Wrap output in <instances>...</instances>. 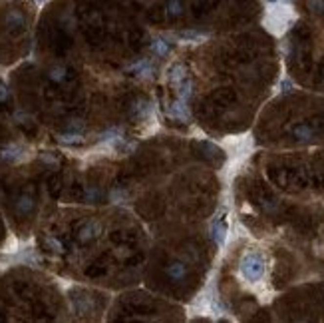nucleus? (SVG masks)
I'll return each mask as SVG.
<instances>
[{"label":"nucleus","mask_w":324,"mask_h":323,"mask_svg":"<svg viewBox=\"0 0 324 323\" xmlns=\"http://www.w3.org/2000/svg\"><path fill=\"white\" fill-rule=\"evenodd\" d=\"M169 114L175 116V118H181V120H187V118H189V112H187V106H185L183 100H181V102H175V104L169 108Z\"/></svg>","instance_id":"3"},{"label":"nucleus","mask_w":324,"mask_h":323,"mask_svg":"<svg viewBox=\"0 0 324 323\" xmlns=\"http://www.w3.org/2000/svg\"><path fill=\"white\" fill-rule=\"evenodd\" d=\"M38 2H44V0H38Z\"/></svg>","instance_id":"6"},{"label":"nucleus","mask_w":324,"mask_h":323,"mask_svg":"<svg viewBox=\"0 0 324 323\" xmlns=\"http://www.w3.org/2000/svg\"><path fill=\"white\" fill-rule=\"evenodd\" d=\"M179 10H181L179 2H171V12H179Z\"/></svg>","instance_id":"5"},{"label":"nucleus","mask_w":324,"mask_h":323,"mask_svg":"<svg viewBox=\"0 0 324 323\" xmlns=\"http://www.w3.org/2000/svg\"><path fill=\"white\" fill-rule=\"evenodd\" d=\"M213 238H215L217 246L225 244V238H227V224H225V220H221V222H217L213 225Z\"/></svg>","instance_id":"2"},{"label":"nucleus","mask_w":324,"mask_h":323,"mask_svg":"<svg viewBox=\"0 0 324 323\" xmlns=\"http://www.w3.org/2000/svg\"><path fill=\"white\" fill-rule=\"evenodd\" d=\"M153 50L159 52V54H165V52H167V44H165L163 40H155V42H153Z\"/></svg>","instance_id":"4"},{"label":"nucleus","mask_w":324,"mask_h":323,"mask_svg":"<svg viewBox=\"0 0 324 323\" xmlns=\"http://www.w3.org/2000/svg\"><path fill=\"white\" fill-rule=\"evenodd\" d=\"M241 273L249 281H259L264 275V259L257 251H249L241 259Z\"/></svg>","instance_id":"1"}]
</instances>
